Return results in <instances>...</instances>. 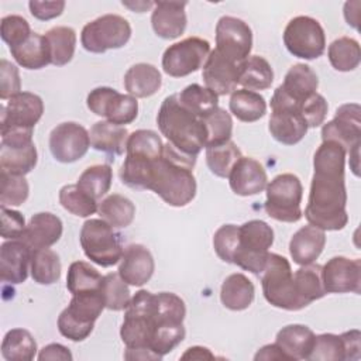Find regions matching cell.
Segmentation results:
<instances>
[{"label":"cell","mask_w":361,"mask_h":361,"mask_svg":"<svg viewBox=\"0 0 361 361\" xmlns=\"http://www.w3.org/2000/svg\"><path fill=\"white\" fill-rule=\"evenodd\" d=\"M195 164L196 157L180 152L169 142L164 144L161 157L151 165L147 189L157 193L169 206H186L196 196Z\"/></svg>","instance_id":"cell-1"},{"label":"cell","mask_w":361,"mask_h":361,"mask_svg":"<svg viewBox=\"0 0 361 361\" xmlns=\"http://www.w3.org/2000/svg\"><path fill=\"white\" fill-rule=\"evenodd\" d=\"M344 173L314 171L305 217L323 231L343 230L348 223Z\"/></svg>","instance_id":"cell-2"},{"label":"cell","mask_w":361,"mask_h":361,"mask_svg":"<svg viewBox=\"0 0 361 361\" xmlns=\"http://www.w3.org/2000/svg\"><path fill=\"white\" fill-rule=\"evenodd\" d=\"M157 124L168 142L186 155L197 157L206 147L203 118L185 109L176 93L164 99L157 114Z\"/></svg>","instance_id":"cell-3"},{"label":"cell","mask_w":361,"mask_h":361,"mask_svg":"<svg viewBox=\"0 0 361 361\" xmlns=\"http://www.w3.org/2000/svg\"><path fill=\"white\" fill-rule=\"evenodd\" d=\"M258 278L261 279L264 298L269 305L289 312L306 307L296 292L293 272L285 257L269 252L267 264Z\"/></svg>","instance_id":"cell-4"},{"label":"cell","mask_w":361,"mask_h":361,"mask_svg":"<svg viewBox=\"0 0 361 361\" xmlns=\"http://www.w3.org/2000/svg\"><path fill=\"white\" fill-rule=\"evenodd\" d=\"M157 330L154 293L141 289L131 296L120 329V337L127 348L149 350Z\"/></svg>","instance_id":"cell-5"},{"label":"cell","mask_w":361,"mask_h":361,"mask_svg":"<svg viewBox=\"0 0 361 361\" xmlns=\"http://www.w3.org/2000/svg\"><path fill=\"white\" fill-rule=\"evenodd\" d=\"M104 307L100 290L72 295L69 305L58 317L59 333L72 341H83L93 331L94 322Z\"/></svg>","instance_id":"cell-6"},{"label":"cell","mask_w":361,"mask_h":361,"mask_svg":"<svg viewBox=\"0 0 361 361\" xmlns=\"http://www.w3.org/2000/svg\"><path fill=\"white\" fill-rule=\"evenodd\" d=\"M274 244V230L264 220H250L240 226V243L233 264L254 275L264 269L269 248Z\"/></svg>","instance_id":"cell-7"},{"label":"cell","mask_w":361,"mask_h":361,"mask_svg":"<svg viewBox=\"0 0 361 361\" xmlns=\"http://www.w3.org/2000/svg\"><path fill=\"white\" fill-rule=\"evenodd\" d=\"M85 255L100 267H113L120 262L123 244L120 234L102 219H89L83 223L79 234Z\"/></svg>","instance_id":"cell-8"},{"label":"cell","mask_w":361,"mask_h":361,"mask_svg":"<svg viewBox=\"0 0 361 361\" xmlns=\"http://www.w3.org/2000/svg\"><path fill=\"white\" fill-rule=\"evenodd\" d=\"M267 200L264 209L267 214L278 221L296 223L302 219L300 209L303 186L300 179L293 173L276 175L265 188Z\"/></svg>","instance_id":"cell-9"},{"label":"cell","mask_w":361,"mask_h":361,"mask_svg":"<svg viewBox=\"0 0 361 361\" xmlns=\"http://www.w3.org/2000/svg\"><path fill=\"white\" fill-rule=\"evenodd\" d=\"M131 37L130 23L118 14H104L85 24L80 32L82 47L92 54L124 47Z\"/></svg>","instance_id":"cell-10"},{"label":"cell","mask_w":361,"mask_h":361,"mask_svg":"<svg viewBox=\"0 0 361 361\" xmlns=\"http://www.w3.org/2000/svg\"><path fill=\"white\" fill-rule=\"evenodd\" d=\"M34 130L6 128L1 130L0 169L13 175H27L38 161V152L32 142Z\"/></svg>","instance_id":"cell-11"},{"label":"cell","mask_w":361,"mask_h":361,"mask_svg":"<svg viewBox=\"0 0 361 361\" xmlns=\"http://www.w3.org/2000/svg\"><path fill=\"white\" fill-rule=\"evenodd\" d=\"M283 44L296 58L306 61L317 59L326 49L324 30L313 17H293L283 30Z\"/></svg>","instance_id":"cell-12"},{"label":"cell","mask_w":361,"mask_h":361,"mask_svg":"<svg viewBox=\"0 0 361 361\" xmlns=\"http://www.w3.org/2000/svg\"><path fill=\"white\" fill-rule=\"evenodd\" d=\"M210 54V44L200 37H188L169 45L162 55V69L172 78L188 76L203 68Z\"/></svg>","instance_id":"cell-13"},{"label":"cell","mask_w":361,"mask_h":361,"mask_svg":"<svg viewBox=\"0 0 361 361\" xmlns=\"http://www.w3.org/2000/svg\"><path fill=\"white\" fill-rule=\"evenodd\" d=\"M87 109L96 116L106 117L107 121L126 126L133 123L138 116V102L131 94L118 93L109 86L93 89L86 97Z\"/></svg>","instance_id":"cell-14"},{"label":"cell","mask_w":361,"mask_h":361,"mask_svg":"<svg viewBox=\"0 0 361 361\" xmlns=\"http://www.w3.org/2000/svg\"><path fill=\"white\" fill-rule=\"evenodd\" d=\"M216 49L235 62L245 61L252 49L250 25L233 16L220 17L216 24Z\"/></svg>","instance_id":"cell-15"},{"label":"cell","mask_w":361,"mask_h":361,"mask_svg":"<svg viewBox=\"0 0 361 361\" xmlns=\"http://www.w3.org/2000/svg\"><path fill=\"white\" fill-rule=\"evenodd\" d=\"M89 147V131L75 121L61 123L49 134V151L62 164H72L83 158Z\"/></svg>","instance_id":"cell-16"},{"label":"cell","mask_w":361,"mask_h":361,"mask_svg":"<svg viewBox=\"0 0 361 361\" xmlns=\"http://www.w3.org/2000/svg\"><path fill=\"white\" fill-rule=\"evenodd\" d=\"M361 107L358 103L341 104L334 118L322 128L323 141H334L340 144L345 152H351L361 145Z\"/></svg>","instance_id":"cell-17"},{"label":"cell","mask_w":361,"mask_h":361,"mask_svg":"<svg viewBox=\"0 0 361 361\" xmlns=\"http://www.w3.org/2000/svg\"><path fill=\"white\" fill-rule=\"evenodd\" d=\"M44 113L42 99L31 92H20L1 106V130H34Z\"/></svg>","instance_id":"cell-18"},{"label":"cell","mask_w":361,"mask_h":361,"mask_svg":"<svg viewBox=\"0 0 361 361\" xmlns=\"http://www.w3.org/2000/svg\"><path fill=\"white\" fill-rule=\"evenodd\" d=\"M326 293H360L361 261L347 257H333L322 267Z\"/></svg>","instance_id":"cell-19"},{"label":"cell","mask_w":361,"mask_h":361,"mask_svg":"<svg viewBox=\"0 0 361 361\" xmlns=\"http://www.w3.org/2000/svg\"><path fill=\"white\" fill-rule=\"evenodd\" d=\"M241 62H235L216 48L210 51L204 65L202 78L207 89L214 92L217 96L231 94L240 82Z\"/></svg>","instance_id":"cell-20"},{"label":"cell","mask_w":361,"mask_h":361,"mask_svg":"<svg viewBox=\"0 0 361 361\" xmlns=\"http://www.w3.org/2000/svg\"><path fill=\"white\" fill-rule=\"evenodd\" d=\"M268 130L271 135L283 145H295L307 133V124L299 109L292 106H271Z\"/></svg>","instance_id":"cell-21"},{"label":"cell","mask_w":361,"mask_h":361,"mask_svg":"<svg viewBox=\"0 0 361 361\" xmlns=\"http://www.w3.org/2000/svg\"><path fill=\"white\" fill-rule=\"evenodd\" d=\"M31 248L23 240H7L0 245V278L17 285L25 282L31 267Z\"/></svg>","instance_id":"cell-22"},{"label":"cell","mask_w":361,"mask_h":361,"mask_svg":"<svg viewBox=\"0 0 361 361\" xmlns=\"http://www.w3.org/2000/svg\"><path fill=\"white\" fill-rule=\"evenodd\" d=\"M154 269V257L145 245L130 244L124 248L118 265V275L124 282L131 286H142L151 279Z\"/></svg>","instance_id":"cell-23"},{"label":"cell","mask_w":361,"mask_h":361,"mask_svg":"<svg viewBox=\"0 0 361 361\" xmlns=\"http://www.w3.org/2000/svg\"><path fill=\"white\" fill-rule=\"evenodd\" d=\"M231 190L238 196H252L261 193L268 185L267 172L259 161L241 157L228 175Z\"/></svg>","instance_id":"cell-24"},{"label":"cell","mask_w":361,"mask_h":361,"mask_svg":"<svg viewBox=\"0 0 361 361\" xmlns=\"http://www.w3.org/2000/svg\"><path fill=\"white\" fill-rule=\"evenodd\" d=\"M186 1H155L151 14L154 32L164 39H175L185 32Z\"/></svg>","instance_id":"cell-25"},{"label":"cell","mask_w":361,"mask_h":361,"mask_svg":"<svg viewBox=\"0 0 361 361\" xmlns=\"http://www.w3.org/2000/svg\"><path fill=\"white\" fill-rule=\"evenodd\" d=\"M62 231L63 226L56 214L41 212L30 219L20 240H23L31 250L49 248L59 241Z\"/></svg>","instance_id":"cell-26"},{"label":"cell","mask_w":361,"mask_h":361,"mask_svg":"<svg viewBox=\"0 0 361 361\" xmlns=\"http://www.w3.org/2000/svg\"><path fill=\"white\" fill-rule=\"evenodd\" d=\"M316 334L305 324H288L275 337V344L285 354L288 361L307 360L314 344Z\"/></svg>","instance_id":"cell-27"},{"label":"cell","mask_w":361,"mask_h":361,"mask_svg":"<svg viewBox=\"0 0 361 361\" xmlns=\"http://www.w3.org/2000/svg\"><path fill=\"white\" fill-rule=\"evenodd\" d=\"M319 78L316 72L306 63H296L289 68L283 78V83L279 85L282 93L293 102L298 107L317 92Z\"/></svg>","instance_id":"cell-28"},{"label":"cell","mask_w":361,"mask_h":361,"mask_svg":"<svg viewBox=\"0 0 361 361\" xmlns=\"http://www.w3.org/2000/svg\"><path fill=\"white\" fill-rule=\"evenodd\" d=\"M326 245L323 230L309 224L300 227L289 241V254L295 264L307 265L314 262Z\"/></svg>","instance_id":"cell-29"},{"label":"cell","mask_w":361,"mask_h":361,"mask_svg":"<svg viewBox=\"0 0 361 361\" xmlns=\"http://www.w3.org/2000/svg\"><path fill=\"white\" fill-rule=\"evenodd\" d=\"M89 135L92 148L114 159V157L124 154L130 134L124 126H117L110 121H97L92 126Z\"/></svg>","instance_id":"cell-30"},{"label":"cell","mask_w":361,"mask_h":361,"mask_svg":"<svg viewBox=\"0 0 361 361\" xmlns=\"http://www.w3.org/2000/svg\"><path fill=\"white\" fill-rule=\"evenodd\" d=\"M162 85L161 72L151 63H135L124 75V87L135 99L155 94Z\"/></svg>","instance_id":"cell-31"},{"label":"cell","mask_w":361,"mask_h":361,"mask_svg":"<svg viewBox=\"0 0 361 361\" xmlns=\"http://www.w3.org/2000/svg\"><path fill=\"white\" fill-rule=\"evenodd\" d=\"M255 296V288L252 282L244 274L228 275L220 289V300L226 309L240 312L251 306Z\"/></svg>","instance_id":"cell-32"},{"label":"cell","mask_w":361,"mask_h":361,"mask_svg":"<svg viewBox=\"0 0 361 361\" xmlns=\"http://www.w3.org/2000/svg\"><path fill=\"white\" fill-rule=\"evenodd\" d=\"M10 52L14 61L25 69L37 71L51 63V52L48 42L45 37L38 32H32L30 38L20 44L18 47L10 48Z\"/></svg>","instance_id":"cell-33"},{"label":"cell","mask_w":361,"mask_h":361,"mask_svg":"<svg viewBox=\"0 0 361 361\" xmlns=\"http://www.w3.org/2000/svg\"><path fill=\"white\" fill-rule=\"evenodd\" d=\"M233 116L243 123H254L267 113V102L264 96L248 89H235L228 102Z\"/></svg>","instance_id":"cell-34"},{"label":"cell","mask_w":361,"mask_h":361,"mask_svg":"<svg viewBox=\"0 0 361 361\" xmlns=\"http://www.w3.org/2000/svg\"><path fill=\"white\" fill-rule=\"evenodd\" d=\"M97 213L100 219L110 224L113 228H124L133 223L135 216V206L128 197L113 193L106 196L99 203Z\"/></svg>","instance_id":"cell-35"},{"label":"cell","mask_w":361,"mask_h":361,"mask_svg":"<svg viewBox=\"0 0 361 361\" xmlns=\"http://www.w3.org/2000/svg\"><path fill=\"white\" fill-rule=\"evenodd\" d=\"M44 37L49 47L52 65L63 66L72 61L76 49V32L72 27H52L44 34Z\"/></svg>","instance_id":"cell-36"},{"label":"cell","mask_w":361,"mask_h":361,"mask_svg":"<svg viewBox=\"0 0 361 361\" xmlns=\"http://www.w3.org/2000/svg\"><path fill=\"white\" fill-rule=\"evenodd\" d=\"M274 82V71L269 62L259 56L251 55L241 62L240 82L243 89L248 90H265L269 89Z\"/></svg>","instance_id":"cell-37"},{"label":"cell","mask_w":361,"mask_h":361,"mask_svg":"<svg viewBox=\"0 0 361 361\" xmlns=\"http://www.w3.org/2000/svg\"><path fill=\"white\" fill-rule=\"evenodd\" d=\"M293 282L299 298L306 306L326 295L322 276V265L319 264L312 262L307 265H300V268L293 274Z\"/></svg>","instance_id":"cell-38"},{"label":"cell","mask_w":361,"mask_h":361,"mask_svg":"<svg viewBox=\"0 0 361 361\" xmlns=\"http://www.w3.org/2000/svg\"><path fill=\"white\" fill-rule=\"evenodd\" d=\"M37 350V341L25 329L8 330L1 341V355L7 361H31Z\"/></svg>","instance_id":"cell-39"},{"label":"cell","mask_w":361,"mask_h":361,"mask_svg":"<svg viewBox=\"0 0 361 361\" xmlns=\"http://www.w3.org/2000/svg\"><path fill=\"white\" fill-rule=\"evenodd\" d=\"M179 103L195 116L204 118L219 107V96L199 83H192L176 93Z\"/></svg>","instance_id":"cell-40"},{"label":"cell","mask_w":361,"mask_h":361,"mask_svg":"<svg viewBox=\"0 0 361 361\" xmlns=\"http://www.w3.org/2000/svg\"><path fill=\"white\" fill-rule=\"evenodd\" d=\"M61 259L58 254L49 248L31 251V278L39 285H52L61 278Z\"/></svg>","instance_id":"cell-41"},{"label":"cell","mask_w":361,"mask_h":361,"mask_svg":"<svg viewBox=\"0 0 361 361\" xmlns=\"http://www.w3.org/2000/svg\"><path fill=\"white\" fill-rule=\"evenodd\" d=\"M103 276L100 272L85 261H75L69 265L66 275V289L72 295L99 292Z\"/></svg>","instance_id":"cell-42"},{"label":"cell","mask_w":361,"mask_h":361,"mask_svg":"<svg viewBox=\"0 0 361 361\" xmlns=\"http://www.w3.org/2000/svg\"><path fill=\"white\" fill-rule=\"evenodd\" d=\"M331 66L338 72H350L358 68L361 61V49L357 39L351 37H340L334 39L327 49Z\"/></svg>","instance_id":"cell-43"},{"label":"cell","mask_w":361,"mask_h":361,"mask_svg":"<svg viewBox=\"0 0 361 361\" xmlns=\"http://www.w3.org/2000/svg\"><path fill=\"white\" fill-rule=\"evenodd\" d=\"M243 157L234 141L206 147V164L210 172L219 178H228L234 164Z\"/></svg>","instance_id":"cell-44"},{"label":"cell","mask_w":361,"mask_h":361,"mask_svg":"<svg viewBox=\"0 0 361 361\" xmlns=\"http://www.w3.org/2000/svg\"><path fill=\"white\" fill-rule=\"evenodd\" d=\"M111 180H113V169L109 164H99V165H92L86 168L76 185L87 193L92 199L99 200L102 199L111 188Z\"/></svg>","instance_id":"cell-45"},{"label":"cell","mask_w":361,"mask_h":361,"mask_svg":"<svg viewBox=\"0 0 361 361\" xmlns=\"http://www.w3.org/2000/svg\"><path fill=\"white\" fill-rule=\"evenodd\" d=\"M59 203L65 210L78 217H89L99 209L97 200L92 199L76 183L65 185L61 188Z\"/></svg>","instance_id":"cell-46"},{"label":"cell","mask_w":361,"mask_h":361,"mask_svg":"<svg viewBox=\"0 0 361 361\" xmlns=\"http://www.w3.org/2000/svg\"><path fill=\"white\" fill-rule=\"evenodd\" d=\"M100 293L104 300L106 309L114 310V312L126 310L131 300L128 283L121 279L118 272L117 274L111 272L103 276Z\"/></svg>","instance_id":"cell-47"},{"label":"cell","mask_w":361,"mask_h":361,"mask_svg":"<svg viewBox=\"0 0 361 361\" xmlns=\"http://www.w3.org/2000/svg\"><path fill=\"white\" fill-rule=\"evenodd\" d=\"M203 123L206 127V147L219 145L231 140L233 118L224 109L217 107L203 118Z\"/></svg>","instance_id":"cell-48"},{"label":"cell","mask_w":361,"mask_h":361,"mask_svg":"<svg viewBox=\"0 0 361 361\" xmlns=\"http://www.w3.org/2000/svg\"><path fill=\"white\" fill-rule=\"evenodd\" d=\"M30 193L28 182L21 175H13L0 171V204L21 206Z\"/></svg>","instance_id":"cell-49"},{"label":"cell","mask_w":361,"mask_h":361,"mask_svg":"<svg viewBox=\"0 0 361 361\" xmlns=\"http://www.w3.org/2000/svg\"><path fill=\"white\" fill-rule=\"evenodd\" d=\"M162 149H164V142L155 131L135 130L128 135L126 152L147 157V158H158L161 157Z\"/></svg>","instance_id":"cell-50"},{"label":"cell","mask_w":361,"mask_h":361,"mask_svg":"<svg viewBox=\"0 0 361 361\" xmlns=\"http://www.w3.org/2000/svg\"><path fill=\"white\" fill-rule=\"evenodd\" d=\"M310 361H343L345 348L341 336L324 333L314 337V344L309 354Z\"/></svg>","instance_id":"cell-51"},{"label":"cell","mask_w":361,"mask_h":361,"mask_svg":"<svg viewBox=\"0 0 361 361\" xmlns=\"http://www.w3.org/2000/svg\"><path fill=\"white\" fill-rule=\"evenodd\" d=\"M240 243V226L223 224L213 235V248L217 257L228 264H233L234 254Z\"/></svg>","instance_id":"cell-52"},{"label":"cell","mask_w":361,"mask_h":361,"mask_svg":"<svg viewBox=\"0 0 361 361\" xmlns=\"http://www.w3.org/2000/svg\"><path fill=\"white\" fill-rule=\"evenodd\" d=\"M0 34H1V39L10 48H14L23 44L24 41H27L32 34V31L30 28L28 21L24 17L17 14H10L1 18Z\"/></svg>","instance_id":"cell-53"},{"label":"cell","mask_w":361,"mask_h":361,"mask_svg":"<svg viewBox=\"0 0 361 361\" xmlns=\"http://www.w3.org/2000/svg\"><path fill=\"white\" fill-rule=\"evenodd\" d=\"M327 110H329V104L326 99L317 92L312 94L307 100H305L299 107V111L305 118L307 127H312V128L323 124L327 116Z\"/></svg>","instance_id":"cell-54"},{"label":"cell","mask_w":361,"mask_h":361,"mask_svg":"<svg viewBox=\"0 0 361 361\" xmlns=\"http://www.w3.org/2000/svg\"><path fill=\"white\" fill-rule=\"evenodd\" d=\"M21 92V80L18 68L1 58L0 61V99L8 100L11 96Z\"/></svg>","instance_id":"cell-55"},{"label":"cell","mask_w":361,"mask_h":361,"mask_svg":"<svg viewBox=\"0 0 361 361\" xmlns=\"http://www.w3.org/2000/svg\"><path fill=\"white\" fill-rule=\"evenodd\" d=\"M25 226V219L20 212L1 206V237L4 240H20Z\"/></svg>","instance_id":"cell-56"},{"label":"cell","mask_w":361,"mask_h":361,"mask_svg":"<svg viewBox=\"0 0 361 361\" xmlns=\"http://www.w3.org/2000/svg\"><path fill=\"white\" fill-rule=\"evenodd\" d=\"M30 13L32 17L41 21H48L55 17H59L65 8V1L63 0H56V1H38V0H31L28 3Z\"/></svg>","instance_id":"cell-57"},{"label":"cell","mask_w":361,"mask_h":361,"mask_svg":"<svg viewBox=\"0 0 361 361\" xmlns=\"http://www.w3.org/2000/svg\"><path fill=\"white\" fill-rule=\"evenodd\" d=\"M343 341H344V348H345V361L350 360H358L361 357V344H360V338H361V333L360 330L354 329L350 331H345L343 334H340Z\"/></svg>","instance_id":"cell-58"},{"label":"cell","mask_w":361,"mask_h":361,"mask_svg":"<svg viewBox=\"0 0 361 361\" xmlns=\"http://www.w3.org/2000/svg\"><path fill=\"white\" fill-rule=\"evenodd\" d=\"M72 354L69 351V348H66L65 345L59 344V343H51L48 345H45L39 354H38V360L44 361V360H61V361H72Z\"/></svg>","instance_id":"cell-59"},{"label":"cell","mask_w":361,"mask_h":361,"mask_svg":"<svg viewBox=\"0 0 361 361\" xmlns=\"http://www.w3.org/2000/svg\"><path fill=\"white\" fill-rule=\"evenodd\" d=\"M254 360H286L285 354L281 351V348L274 343V344H267L261 347L257 354L254 355Z\"/></svg>","instance_id":"cell-60"},{"label":"cell","mask_w":361,"mask_h":361,"mask_svg":"<svg viewBox=\"0 0 361 361\" xmlns=\"http://www.w3.org/2000/svg\"><path fill=\"white\" fill-rule=\"evenodd\" d=\"M214 354L202 345H195V347H189L182 355L180 360H197V361H203V360H214Z\"/></svg>","instance_id":"cell-61"},{"label":"cell","mask_w":361,"mask_h":361,"mask_svg":"<svg viewBox=\"0 0 361 361\" xmlns=\"http://www.w3.org/2000/svg\"><path fill=\"white\" fill-rule=\"evenodd\" d=\"M360 7L361 3L360 1H347L344 4V18L347 21L348 25H351L353 28L358 30V20H360Z\"/></svg>","instance_id":"cell-62"},{"label":"cell","mask_w":361,"mask_h":361,"mask_svg":"<svg viewBox=\"0 0 361 361\" xmlns=\"http://www.w3.org/2000/svg\"><path fill=\"white\" fill-rule=\"evenodd\" d=\"M124 358L126 360H161L162 357L157 355L154 351L147 348H140V350L127 348L124 353Z\"/></svg>","instance_id":"cell-63"},{"label":"cell","mask_w":361,"mask_h":361,"mask_svg":"<svg viewBox=\"0 0 361 361\" xmlns=\"http://www.w3.org/2000/svg\"><path fill=\"white\" fill-rule=\"evenodd\" d=\"M124 7H128L130 10L133 11H137V13H144L147 10H149L151 7H154L155 1H123L121 3Z\"/></svg>","instance_id":"cell-64"}]
</instances>
